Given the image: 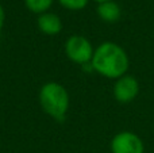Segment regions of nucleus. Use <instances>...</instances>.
<instances>
[{
	"mask_svg": "<svg viewBox=\"0 0 154 153\" xmlns=\"http://www.w3.org/2000/svg\"><path fill=\"white\" fill-rule=\"evenodd\" d=\"M128 56L126 50L118 43L107 41L95 49L92 61V69L107 79H116L126 75L128 69Z\"/></svg>",
	"mask_w": 154,
	"mask_h": 153,
	"instance_id": "f257e3e1",
	"label": "nucleus"
},
{
	"mask_svg": "<svg viewBox=\"0 0 154 153\" xmlns=\"http://www.w3.org/2000/svg\"><path fill=\"white\" fill-rule=\"evenodd\" d=\"M69 94L61 83L49 81L39 89V105L42 110L56 119L57 122H64L69 110Z\"/></svg>",
	"mask_w": 154,
	"mask_h": 153,
	"instance_id": "f03ea898",
	"label": "nucleus"
},
{
	"mask_svg": "<svg viewBox=\"0 0 154 153\" xmlns=\"http://www.w3.org/2000/svg\"><path fill=\"white\" fill-rule=\"evenodd\" d=\"M65 53L70 61L85 65L92 61L95 49L88 38L82 35H70L65 42Z\"/></svg>",
	"mask_w": 154,
	"mask_h": 153,
	"instance_id": "7ed1b4c3",
	"label": "nucleus"
},
{
	"mask_svg": "<svg viewBox=\"0 0 154 153\" xmlns=\"http://www.w3.org/2000/svg\"><path fill=\"white\" fill-rule=\"evenodd\" d=\"M112 153H143L145 145L139 136L133 132H120L111 141Z\"/></svg>",
	"mask_w": 154,
	"mask_h": 153,
	"instance_id": "20e7f679",
	"label": "nucleus"
},
{
	"mask_svg": "<svg viewBox=\"0 0 154 153\" xmlns=\"http://www.w3.org/2000/svg\"><path fill=\"white\" fill-rule=\"evenodd\" d=\"M112 92H114V98L119 103H130L138 96L139 83L134 76L126 73L122 77L115 80Z\"/></svg>",
	"mask_w": 154,
	"mask_h": 153,
	"instance_id": "39448f33",
	"label": "nucleus"
},
{
	"mask_svg": "<svg viewBox=\"0 0 154 153\" xmlns=\"http://www.w3.org/2000/svg\"><path fill=\"white\" fill-rule=\"evenodd\" d=\"M38 29L46 35H58L62 31V20L57 14L45 12L38 16Z\"/></svg>",
	"mask_w": 154,
	"mask_h": 153,
	"instance_id": "423d86ee",
	"label": "nucleus"
},
{
	"mask_svg": "<svg viewBox=\"0 0 154 153\" xmlns=\"http://www.w3.org/2000/svg\"><path fill=\"white\" fill-rule=\"evenodd\" d=\"M97 15L106 23H116L122 16V10L119 4L115 3L114 0L111 2H104L97 5Z\"/></svg>",
	"mask_w": 154,
	"mask_h": 153,
	"instance_id": "0eeeda50",
	"label": "nucleus"
},
{
	"mask_svg": "<svg viewBox=\"0 0 154 153\" xmlns=\"http://www.w3.org/2000/svg\"><path fill=\"white\" fill-rule=\"evenodd\" d=\"M53 2L54 0H24V4L29 11L41 15L48 12L49 8L53 5Z\"/></svg>",
	"mask_w": 154,
	"mask_h": 153,
	"instance_id": "6e6552de",
	"label": "nucleus"
},
{
	"mask_svg": "<svg viewBox=\"0 0 154 153\" xmlns=\"http://www.w3.org/2000/svg\"><path fill=\"white\" fill-rule=\"evenodd\" d=\"M89 0H58V3L64 8L70 11H80L88 5Z\"/></svg>",
	"mask_w": 154,
	"mask_h": 153,
	"instance_id": "1a4fd4ad",
	"label": "nucleus"
},
{
	"mask_svg": "<svg viewBox=\"0 0 154 153\" xmlns=\"http://www.w3.org/2000/svg\"><path fill=\"white\" fill-rule=\"evenodd\" d=\"M4 22H5V12H4L3 5L0 4V33H2L3 27H4Z\"/></svg>",
	"mask_w": 154,
	"mask_h": 153,
	"instance_id": "9d476101",
	"label": "nucleus"
},
{
	"mask_svg": "<svg viewBox=\"0 0 154 153\" xmlns=\"http://www.w3.org/2000/svg\"><path fill=\"white\" fill-rule=\"evenodd\" d=\"M93 2H96L97 4H100V3H104V2H111V0H93Z\"/></svg>",
	"mask_w": 154,
	"mask_h": 153,
	"instance_id": "9b49d317",
	"label": "nucleus"
}]
</instances>
